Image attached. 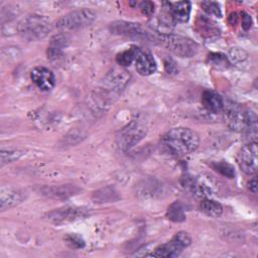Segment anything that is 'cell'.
I'll return each instance as SVG.
<instances>
[{
	"label": "cell",
	"instance_id": "obj_2",
	"mask_svg": "<svg viewBox=\"0 0 258 258\" xmlns=\"http://www.w3.org/2000/svg\"><path fill=\"white\" fill-rule=\"evenodd\" d=\"M223 110H225L228 126L232 130L247 132L249 134L253 132L256 135L257 117L254 112L244 109L242 106L235 103L224 106Z\"/></svg>",
	"mask_w": 258,
	"mask_h": 258
},
{
	"label": "cell",
	"instance_id": "obj_5",
	"mask_svg": "<svg viewBox=\"0 0 258 258\" xmlns=\"http://www.w3.org/2000/svg\"><path fill=\"white\" fill-rule=\"evenodd\" d=\"M191 243V238L188 233L180 231L177 232L168 242L161 244L154 248L151 253L148 254L150 257H176L183 249L188 247Z\"/></svg>",
	"mask_w": 258,
	"mask_h": 258
},
{
	"label": "cell",
	"instance_id": "obj_23",
	"mask_svg": "<svg viewBox=\"0 0 258 258\" xmlns=\"http://www.w3.org/2000/svg\"><path fill=\"white\" fill-rule=\"evenodd\" d=\"M23 151L21 150H2L1 151V165L13 162L21 157Z\"/></svg>",
	"mask_w": 258,
	"mask_h": 258
},
{
	"label": "cell",
	"instance_id": "obj_7",
	"mask_svg": "<svg viewBox=\"0 0 258 258\" xmlns=\"http://www.w3.org/2000/svg\"><path fill=\"white\" fill-rule=\"evenodd\" d=\"M146 133V125L139 120H133L119 132L117 136L118 146L122 150H128L143 139Z\"/></svg>",
	"mask_w": 258,
	"mask_h": 258
},
{
	"label": "cell",
	"instance_id": "obj_29",
	"mask_svg": "<svg viewBox=\"0 0 258 258\" xmlns=\"http://www.w3.org/2000/svg\"><path fill=\"white\" fill-rule=\"evenodd\" d=\"M248 187H249V189H250L253 194H256V192H257L258 184H257V178H256V177H253V178L249 181Z\"/></svg>",
	"mask_w": 258,
	"mask_h": 258
},
{
	"label": "cell",
	"instance_id": "obj_14",
	"mask_svg": "<svg viewBox=\"0 0 258 258\" xmlns=\"http://www.w3.org/2000/svg\"><path fill=\"white\" fill-rule=\"evenodd\" d=\"M135 68L141 76H149L156 71V62L149 52L139 50L135 59Z\"/></svg>",
	"mask_w": 258,
	"mask_h": 258
},
{
	"label": "cell",
	"instance_id": "obj_11",
	"mask_svg": "<svg viewBox=\"0 0 258 258\" xmlns=\"http://www.w3.org/2000/svg\"><path fill=\"white\" fill-rule=\"evenodd\" d=\"M30 78L41 91H50L55 85V77L53 73L44 67H37L33 69L31 71Z\"/></svg>",
	"mask_w": 258,
	"mask_h": 258
},
{
	"label": "cell",
	"instance_id": "obj_15",
	"mask_svg": "<svg viewBox=\"0 0 258 258\" xmlns=\"http://www.w3.org/2000/svg\"><path fill=\"white\" fill-rule=\"evenodd\" d=\"M202 103L204 107L211 113L217 114L223 111L225 103L220 94L215 91L207 90L202 95Z\"/></svg>",
	"mask_w": 258,
	"mask_h": 258
},
{
	"label": "cell",
	"instance_id": "obj_12",
	"mask_svg": "<svg viewBox=\"0 0 258 258\" xmlns=\"http://www.w3.org/2000/svg\"><path fill=\"white\" fill-rule=\"evenodd\" d=\"M25 199L24 194L16 188L3 187L0 192V208L1 211L8 210L20 204Z\"/></svg>",
	"mask_w": 258,
	"mask_h": 258
},
{
	"label": "cell",
	"instance_id": "obj_19",
	"mask_svg": "<svg viewBox=\"0 0 258 258\" xmlns=\"http://www.w3.org/2000/svg\"><path fill=\"white\" fill-rule=\"evenodd\" d=\"M166 217L168 220L175 223L183 222L186 219L184 210L179 202H174L168 207L166 212Z\"/></svg>",
	"mask_w": 258,
	"mask_h": 258
},
{
	"label": "cell",
	"instance_id": "obj_21",
	"mask_svg": "<svg viewBox=\"0 0 258 258\" xmlns=\"http://www.w3.org/2000/svg\"><path fill=\"white\" fill-rule=\"evenodd\" d=\"M139 50L140 49L138 47L132 46L131 48L126 49V50L118 53L117 56H116V60L120 66L128 67L136 59V56H137Z\"/></svg>",
	"mask_w": 258,
	"mask_h": 258
},
{
	"label": "cell",
	"instance_id": "obj_1",
	"mask_svg": "<svg viewBox=\"0 0 258 258\" xmlns=\"http://www.w3.org/2000/svg\"><path fill=\"white\" fill-rule=\"evenodd\" d=\"M200 144L198 133L186 127H177L167 131L161 138L160 146L169 155L182 156L194 152Z\"/></svg>",
	"mask_w": 258,
	"mask_h": 258
},
{
	"label": "cell",
	"instance_id": "obj_10",
	"mask_svg": "<svg viewBox=\"0 0 258 258\" xmlns=\"http://www.w3.org/2000/svg\"><path fill=\"white\" fill-rule=\"evenodd\" d=\"M89 214L88 209L86 208H78V207H64L60 209H55L49 213H47L46 218L48 221L61 224L67 222H73L82 218H85Z\"/></svg>",
	"mask_w": 258,
	"mask_h": 258
},
{
	"label": "cell",
	"instance_id": "obj_18",
	"mask_svg": "<svg viewBox=\"0 0 258 258\" xmlns=\"http://www.w3.org/2000/svg\"><path fill=\"white\" fill-rule=\"evenodd\" d=\"M197 26L199 28L200 33L203 36L206 37H212V36H216L217 34H219V30L217 29V27L214 25V23H212V21L210 19H208L205 16H201L198 19L197 22Z\"/></svg>",
	"mask_w": 258,
	"mask_h": 258
},
{
	"label": "cell",
	"instance_id": "obj_27",
	"mask_svg": "<svg viewBox=\"0 0 258 258\" xmlns=\"http://www.w3.org/2000/svg\"><path fill=\"white\" fill-rule=\"evenodd\" d=\"M154 3L151 1H142L139 3V9L145 16H151L154 13Z\"/></svg>",
	"mask_w": 258,
	"mask_h": 258
},
{
	"label": "cell",
	"instance_id": "obj_3",
	"mask_svg": "<svg viewBox=\"0 0 258 258\" xmlns=\"http://www.w3.org/2000/svg\"><path fill=\"white\" fill-rule=\"evenodd\" d=\"M52 25L50 21L42 15L32 14L23 18L18 26L17 30L20 36L28 41L41 40L48 35L51 31Z\"/></svg>",
	"mask_w": 258,
	"mask_h": 258
},
{
	"label": "cell",
	"instance_id": "obj_24",
	"mask_svg": "<svg viewBox=\"0 0 258 258\" xmlns=\"http://www.w3.org/2000/svg\"><path fill=\"white\" fill-rule=\"evenodd\" d=\"M201 6L203 7V9L209 14V15H213L216 17H221L222 16V12H221V8L218 2H214V1H205L201 3Z\"/></svg>",
	"mask_w": 258,
	"mask_h": 258
},
{
	"label": "cell",
	"instance_id": "obj_28",
	"mask_svg": "<svg viewBox=\"0 0 258 258\" xmlns=\"http://www.w3.org/2000/svg\"><path fill=\"white\" fill-rule=\"evenodd\" d=\"M241 22H242V24H241L242 28L245 30H248L252 25V18L247 12L242 11L241 12Z\"/></svg>",
	"mask_w": 258,
	"mask_h": 258
},
{
	"label": "cell",
	"instance_id": "obj_16",
	"mask_svg": "<svg viewBox=\"0 0 258 258\" xmlns=\"http://www.w3.org/2000/svg\"><path fill=\"white\" fill-rule=\"evenodd\" d=\"M200 210L212 218H218L223 214V207L219 202L206 198L201 201Z\"/></svg>",
	"mask_w": 258,
	"mask_h": 258
},
{
	"label": "cell",
	"instance_id": "obj_6",
	"mask_svg": "<svg viewBox=\"0 0 258 258\" xmlns=\"http://www.w3.org/2000/svg\"><path fill=\"white\" fill-rule=\"evenodd\" d=\"M96 18V14L94 11L83 8L79 10L72 11L63 16H61L55 26L58 29L62 30H74L83 28L85 26L90 25Z\"/></svg>",
	"mask_w": 258,
	"mask_h": 258
},
{
	"label": "cell",
	"instance_id": "obj_30",
	"mask_svg": "<svg viewBox=\"0 0 258 258\" xmlns=\"http://www.w3.org/2000/svg\"><path fill=\"white\" fill-rule=\"evenodd\" d=\"M238 20H239V16H238V14H237L236 12H233V13L230 14V16H229V22H230V24L235 25V24H237Z\"/></svg>",
	"mask_w": 258,
	"mask_h": 258
},
{
	"label": "cell",
	"instance_id": "obj_26",
	"mask_svg": "<svg viewBox=\"0 0 258 258\" xmlns=\"http://www.w3.org/2000/svg\"><path fill=\"white\" fill-rule=\"evenodd\" d=\"M66 241L67 243L72 247V248H76V249H79V248H83L85 246V241L84 239L77 235V234H70L66 237Z\"/></svg>",
	"mask_w": 258,
	"mask_h": 258
},
{
	"label": "cell",
	"instance_id": "obj_20",
	"mask_svg": "<svg viewBox=\"0 0 258 258\" xmlns=\"http://www.w3.org/2000/svg\"><path fill=\"white\" fill-rule=\"evenodd\" d=\"M66 46V38L61 35H57L51 39L50 45L47 49V56L50 59H56L60 54L62 48Z\"/></svg>",
	"mask_w": 258,
	"mask_h": 258
},
{
	"label": "cell",
	"instance_id": "obj_9",
	"mask_svg": "<svg viewBox=\"0 0 258 258\" xmlns=\"http://www.w3.org/2000/svg\"><path fill=\"white\" fill-rule=\"evenodd\" d=\"M258 147L255 141L244 145L238 154V163L246 174H254L257 171Z\"/></svg>",
	"mask_w": 258,
	"mask_h": 258
},
{
	"label": "cell",
	"instance_id": "obj_17",
	"mask_svg": "<svg viewBox=\"0 0 258 258\" xmlns=\"http://www.w3.org/2000/svg\"><path fill=\"white\" fill-rule=\"evenodd\" d=\"M43 195L51 198H67L75 192V186L70 185H58V186H51L45 187L42 190Z\"/></svg>",
	"mask_w": 258,
	"mask_h": 258
},
{
	"label": "cell",
	"instance_id": "obj_8",
	"mask_svg": "<svg viewBox=\"0 0 258 258\" xmlns=\"http://www.w3.org/2000/svg\"><path fill=\"white\" fill-rule=\"evenodd\" d=\"M110 30L114 34H120L129 36L141 40H151L156 41V36H154L151 31L147 30L145 27L139 23L128 22V21H115L110 24Z\"/></svg>",
	"mask_w": 258,
	"mask_h": 258
},
{
	"label": "cell",
	"instance_id": "obj_22",
	"mask_svg": "<svg viewBox=\"0 0 258 258\" xmlns=\"http://www.w3.org/2000/svg\"><path fill=\"white\" fill-rule=\"evenodd\" d=\"M211 165L216 171H218L224 176H227L229 178H233L235 176L234 167L226 161H216V162H213Z\"/></svg>",
	"mask_w": 258,
	"mask_h": 258
},
{
	"label": "cell",
	"instance_id": "obj_4",
	"mask_svg": "<svg viewBox=\"0 0 258 258\" xmlns=\"http://www.w3.org/2000/svg\"><path fill=\"white\" fill-rule=\"evenodd\" d=\"M156 41L180 57H191L198 52L199 48L198 44L194 40L179 34H158L156 35Z\"/></svg>",
	"mask_w": 258,
	"mask_h": 258
},
{
	"label": "cell",
	"instance_id": "obj_13",
	"mask_svg": "<svg viewBox=\"0 0 258 258\" xmlns=\"http://www.w3.org/2000/svg\"><path fill=\"white\" fill-rule=\"evenodd\" d=\"M169 13L174 22H186L190 14V2L177 1V2H165Z\"/></svg>",
	"mask_w": 258,
	"mask_h": 258
},
{
	"label": "cell",
	"instance_id": "obj_25",
	"mask_svg": "<svg viewBox=\"0 0 258 258\" xmlns=\"http://www.w3.org/2000/svg\"><path fill=\"white\" fill-rule=\"evenodd\" d=\"M209 59L211 63L217 68H227L229 64L227 57L222 53H211Z\"/></svg>",
	"mask_w": 258,
	"mask_h": 258
}]
</instances>
